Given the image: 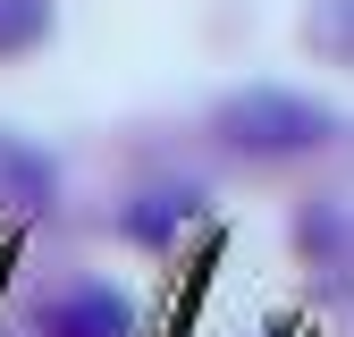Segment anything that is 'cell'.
I'll use <instances>...</instances> for the list:
<instances>
[{
	"label": "cell",
	"mask_w": 354,
	"mask_h": 337,
	"mask_svg": "<svg viewBox=\"0 0 354 337\" xmlns=\"http://www.w3.org/2000/svg\"><path fill=\"white\" fill-rule=\"evenodd\" d=\"M211 126H219V144L236 160H304V152H321L337 135V118L321 102L287 93V84H245V93H228Z\"/></svg>",
	"instance_id": "obj_1"
},
{
	"label": "cell",
	"mask_w": 354,
	"mask_h": 337,
	"mask_svg": "<svg viewBox=\"0 0 354 337\" xmlns=\"http://www.w3.org/2000/svg\"><path fill=\"white\" fill-rule=\"evenodd\" d=\"M34 329L42 337H136V304H127L110 278H76L59 295H42Z\"/></svg>",
	"instance_id": "obj_2"
},
{
	"label": "cell",
	"mask_w": 354,
	"mask_h": 337,
	"mask_svg": "<svg viewBox=\"0 0 354 337\" xmlns=\"http://www.w3.org/2000/svg\"><path fill=\"white\" fill-rule=\"evenodd\" d=\"M203 220V194L194 186H152V194H136V202H127V236H136V244H177V228H194Z\"/></svg>",
	"instance_id": "obj_3"
},
{
	"label": "cell",
	"mask_w": 354,
	"mask_h": 337,
	"mask_svg": "<svg viewBox=\"0 0 354 337\" xmlns=\"http://www.w3.org/2000/svg\"><path fill=\"white\" fill-rule=\"evenodd\" d=\"M59 194V168L42 160L34 144H17V135H0V211H42Z\"/></svg>",
	"instance_id": "obj_4"
},
{
	"label": "cell",
	"mask_w": 354,
	"mask_h": 337,
	"mask_svg": "<svg viewBox=\"0 0 354 337\" xmlns=\"http://www.w3.org/2000/svg\"><path fill=\"white\" fill-rule=\"evenodd\" d=\"M304 42H313L321 59L354 68V0H313V9H304Z\"/></svg>",
	"instance_id": "obj_5"
},
{
	"label": "cell",
	"mask_w": 354,
	"mask_h": 337,
	"mask_svg": "<svg viewBox=\"0 0 354 337\" xmlns=\"http://www.w3.org/2000/svg\"><path fill=\"white\" fill-rule=\"evenodd\" d=\"M42 34H51V0H0V59L34 51Z\"/></svg>",
	"instance_id": "obj_6"
}]
</instances>
